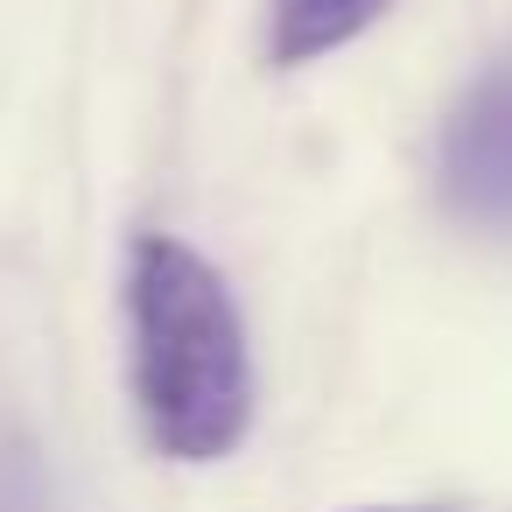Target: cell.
<instances>
[{"label": "cell", "instance_id": "1", "mask_svg": "<svg viewBox=\"0 0 512 512\" xmlns=\"http://www.w3.org/2000/svg\"><path fill=\"white\" fill-rule=\"evenodd\" d=\"M127 358L134 407L162 456L218 463L253 421V358L232 288L183 239H134L127 253Z\"/></svg>", "mask_w": 512, "mask_h": 512}, {"label": "cell", "instance_id": "2", "mask_svg": "<svg viewBox=\"0 0 512 512\" xmlns=\"http://www.w3.org/2000/svg\"><path fill=\"white\" fill-rule=\"evenodd\" d=\"M442 197L470 225H512V64L484 71L442 127Z\"/></svg>", "mask_w": 512, "mask_h": 512}, {"label": "cell", "instance_id": "3", "mask_svg": "<svg viewBox=\"0 0 512 512\" xmlns=\"http://www.w3.org/2000/svg\"><path fill=\"white\" fill-rule=\"evenodd\" d=\"M393 0H274L267 8V57L274 64H316L365 36Z\"/></svg>", "mask_w": 512, "mask_h": 512}, {"label": "cell", "instance_id": "4", "mask_svg": "<svg viewBox=\"0 0 512 512\" xmlns=\"http://www.w3.org/2000/svg\"><path fill=\"white\" fill-rule=\"evenodd\" d=\"M365 512H414V505H365ZM421 512H428V505H421Z\"/></svg>", "mask_w": 512, "mask_h": 512}]
</instances>
